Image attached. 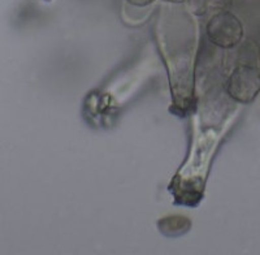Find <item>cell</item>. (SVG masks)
I'll list each match as a JSON object with an SVG mask.
<instances>
[{"label": "cell", "mask_w": 260, "mask_h": 255, "mask_svg": "<svg viewBox=\"0 0 260 255\" xmlns=\"http://www.w3.org/2000/svg\"><path fill=\"white\" fill-rule=\"evenodd\" d=\"M207 34L210 41L216 46L232 48L242 39L243 29L238 18L231 13H221L208 22Z\"/></svg>", "instance_id": "7a4b0ae2"}, {"label": "cell", "mask_w": 260, "mask_h": 255, "mask_svg": "<svg viewBox=\"0 0 260 255\" xmlns=\"http://www.w3.org/2000/svg\"><path fill=\"white\" fill-rule=\"evenodd\" d=\"M260 91V68L257 61L240 60L228 81V92L234 101L248 103Z\"/></svg>", "instance_id": "6da1fadb"}]
</instances>
